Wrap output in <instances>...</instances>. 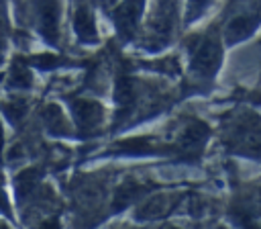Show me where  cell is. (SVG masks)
Here are the masks:
<instances>
[{
	"label": "cell",
	"instance_id": "6da1fadb",
	"mask_svg": "<svg viewBox=\"0 0 261 229\" xmlns=\"http://www.w3.org/2000/svg\"><path fill=\"white\" fill-rule=\"evenodd\" d=\"M224 55V41L220 31L208 29L192 35L186 41V57H188V74L194 84H210L220 70Z\"/></svg>",
	"mask_w": 261,
	"mask_h": 229
},
{
	"label": "cell",
	"instance_id": "7a4b0ae2",
	"mask_svg": "<svg viewBox=\"0 0 261 229\" xmlns=\"http://www.w3.org/2000/svg\"><path fill=\"white\" fill-rule=\"evenodd\" d=\"M222 139L226 147L245 157L261 155V121L251 110L232 112L222 129Z\"/></svg>",
	"mask_w": 261,
	"mask_h": 229
},
{
	"label": "cell",
	"instance_id": "3957f363",
	"mask_svg": "<svg viewBox=\"0 0 261 229\" xmlns=\"http://www.w3.org/2000/svg\"><path fill=\"white\" fill-rule=\"evenodd\" d=\"M259 27H261V0H239L228 10L220 27V37L224 45H237L249 39Z\"/></svg>",
	"mask_w": 261,
	"mask_h": 229
},
{
	"label": "cell",
	"instance_id": "277c9868",
	"mask_svg": "<svg viewBox=\"0 0 261 229\" xmlns=\"http://www.w3.org/2000/svg\"><path fill=\"white\" fill-rule=\"evenodd\" d=\"M179 22V2L177 0H153L145 16L143 31L145 41L153 47L169 43Z\"/></svg>",
	"mask_w": 261,
	"mask_h": 229
},
{
	"label": "cell",
	"instance_id": "5b68a950",
	"mask_svg": "<svg viewBox=\"0 0 261 229\" xmlns=\"http://www.w3.org/2000/svg\"><path fill=\"white\" fill-rule=\"evenodd\" d=\"M210 137V129L204 121L200 119H188L179 125V131L173 139V143L169 145V149L186 162L198 159L200 153L204 151V145Z\"/></svg>",
	"mask_w": 261,
	"mask_h": 229
},
{
	"label": "cell",
	"instance_id": "8992f818",
	"mask_svg": "<svg viewBox=\"0 0 261 229\" xmlns=\"http://www.w3.org/2000/svg\"><path fill=\"white\" fill-rule=\"evenodd\" d=\"M147 6H149V0H120L112 10L114 27L124 41L135 39L143 31Z\"/></svg>",
	"mask_w": 261,
	"mask_h": 229
},
{
	"label": "cell",
	"instance_id": "52a82bcc",
	"mask_svg": "<svg viewBox=\"0 0 261 229\" xmlns=\"http://www.w3.org/2000/svg\"><path fill=\"white\" fill-rule=\"evenodd\" d=\"M71 114H73L77 129L86 131V133L100 129V125L104 121L102 104L98 100H90V98H75L71 102Z\"/></svg>",
	"mask_w": 261,
	"mask_h": 229
},
{
	"label": "cell",
	"instance_id": "ba28073f",
	"mask_svg": "<svg viewBox=\"0 0 261 229\" xmlns=\"http://www.w3.org/2000/svg\"><path fill=\"white\" fill-rule=\"evenodd\" d=\"M179 202V196L173 192H165V194H153L149 198H145L135 213L137 221H155L165 217L167 213H171Z\"/></svg>",
	"mask_w": 261,
	"mask_h": 229
},
{
	"label": "cell",
	"instance_id": "9c48e42d",
	"mask_svg": "<svg viewBox=\"0 0 261 229\" xmlns=\"http://www.w3.org/2000/svg\"><path fill=\"white\" fill-rule=\"evenodd\" d=\"M59 0H37V27L49 43L59 39Z\"/></svg>",
	"mask_w": 261,
	"mask_h": 229
},
{
	"label": "cell",
	"instance_id": "30bf717a",
	"mask_svg": "<svg viewBox=\"0 0 261 229\" xmlns=\"http://www.w3.org/2000/svg\"><path fill=\"white\" fill-rule=\"evenodd\" d=\"M141 98V86L139 80L130 76H118L114 82V104L118 108V114H126L139 104Z\"/></svg>",
	"mask_w": 261,
	"mask_h": 229
},
{
	"label": "cell",
	"instance_id": "8fae6325",
	"mask_svg": "<svg viewBox=\"0 0 261 229\" xmlns=\"http://www.w3.org/2000/svg\"><path fill=\"white\" fill-rule=\"evenodd\" d=\"M153 190V184L149 182H137V180H126L122 182L116 190H114V196H112V211H122L126 209L130 202L147 196L149 192Z\"/></svg>",
	"mask_w": 261,
	"mask_h": 229
},
{
	"label": "cell",
	"instance_id": "7c38bea8",
	"mask_svg": "<svg viewBox=\"0 0 261 229\" xmlns=\"http://www.w3.org/2000/svg\"><path fill=\"white\" fill-rule=\"evenodd\" d=\"M73 31L77 35L80 41L84 43H94L98 39V27H96V18L94 12L88 4H80L73 12Z\"/></svg>",
	"mask_w": 261,
	"mask_h": 229
},
{
	"label": "cell",
	"instance_id": "4fadbf2b",
	"mask_svg": "<svg viewBox=\"0 0 261 229\" xmlns=\"http://www.w3.org/2000/svg\"><path fill=\"white\" fill-rule=\"evenodd\" d=\"M237 209L245 211L247 215L255 217V219H261V180H257L255 184H251L245 194L241 196Z\"/></svg>",
	"mask_w": 261,
	"mask_h": 229
},
{
	"label": "cell",
	"instance_id": "5bb4252c",
	"mask_svg": "<svg viewBox=\"0 0 261 229\" xmlns=\"http://www.w3.org/2000/svg\"><path fill=\"white\" fill-rule=\"evenodd\" d=\"M39 180H41V172H39L37 168H27L24 172H20L18 178H16V182H14V188H16L18 198L31 196V194L37 190Z\"/></svg>",
	"mask_w": 261,
	"mask_h": 229
},
{
	"label": "cell",
	"instance_id": "9a60e30c",
	"mask_svg": "<svg viewBox=\"0 0 261 229\" xmlns=\"http://www.w3.org/2000/svg\"><path fill=\"white\" fill-rule=\"evenodd\" d=\"M43 123L51 133H65L67 131V119L57 104H47L43 108Z\"/></svg>",
	"mask_w": 261,
	"mask_h": 229
},
{
	"label": "cell",
	"instance_id": "2e32d148",
	"mask_svg": "<svg viewBox=\"0 0 261 229\" xmlns=\"http://www.w3.org/2000/svg\"><path fill=\"white\" fill-rule=\"evenodd\" d=\"M120 151L133 153V155H145V153H155L159 151V145L151 137H133L120 143Z\"/></svg>",
	"mask_w": 261,
	"mask_h": 229
},
{
	"label": "cell",
	"instance_id": "e0dca14e",
	"mask_svg": "<svg viewBox=\"0 0 261 229\" xmlns=\"http://www.w3.org/2000/svg\"><path fill=\"white\" fill-rule=\"evenodd\" d=\"M31 72H29V65L27 63H20V61H14L10 65V72H8V78H6V84L10 88H16V90H24L31 86Z\"/></svg>",
	"mask_w": 261,
	"mask_h": 229
},
{
	"label": "cell",
	"instance_id": "ac0fdd59",
	"mask_svg": "<svg viewBox=\"0 0 261 229\" xmlns=\"http://www.w3.org/2000/svg\"><path fill=\"white\" fill-rule=\"evenodd\" d=\"M214 0H186V10H184V22L194 25L204 16V12L212 6Z\"/></svg>",
	"mask_w": 261,
	"mask_h": 229
},
{
	"label": "cell",
	"instance_id": "d6986e66",
	"mask_svg": "<svg viewBox=\"0 0 261 229\" xmlns=\"http://www.w3.org/2000/svg\"><path fill=\"white\" fill-rule=\"evenodd\" d=\"M4 112H6V117H8L12 123H16V121H20V119L24 117L27 104H24L22 100H8V102L4 104Z\"/></svg>",
	"mask_w": 261,
	"mask_h": 229
},
{
	"label": "cell",
	"instance_id": "ffe728a7",
	"mask_svg": "<svg viewBox=\"0 0 261 229\" xmlns=\"http://www.w3.org/2000/svg\"><path fill=\"white\" fill-rule=\"evenodd\" d=\"M4 55H6V27L4 20L0 18V63L4 61Z\"/></svg>",
	"mask_w": 261,
	"mask_h": 229
},
{
	"label": "cell",
	"instance_id": "44dd1931",
	"mask_svg": "<svg viewBox=\"0 0 261 229\" xmlns=\"http://www.w3.org/2000/svg\"><path fill=\"white\" fill-rule=\"evenodd\" d=\"M39 229H61V225H59V219L57 217H49V219H45L39 225Z\"/></svg>",
	"mask_w": 261,
	"mask_h": 229
},
{
	"label": "cell",
	"instance_id": "7402d4cb",
	"mask_svg": "<svg viewBox=\"0 0 261 229\" xmlns=\"http://www.w3.org/2000/svg\"><path fill=\"white\" fill-rule=\"evenodd\" d=\"M8 211H10V207H8V198H6L4 190L0 188V213H8Z\"/></svg>",
	"mask_w": 261,
	"mask_h": 229
},
{
	"label": "cell",
	"instance_id": "603a6c76",
	"mask_svg": "<svg viewBox=\"0 0 261 229\" xmlns=\"http://www.w3.org/2000/svg\"><path fill=\"white\" fill-rule=\"evenodd\" d=\"M98 2H100V6H102L104 10H114L120 0H98Z\"/></svg>",
	"mask_w": 261,
	"mask_h": 229
},
{
	"label": "cell",
	"instance_id": "cb8c5ba5",
	"mask_svg": "<svg viewBox=\"0 0 261 229\" xmlns=\"http://www.w3.org/2000/svg\"><path fill=\"white\" fill-rule=\"evenodd\" d=\"M2 147H4V131H2V125H0V155H2Z\"/></svg>",
	"mask_w": 261,
	"mask_h": 229
},
{
	"label": "cell",
	"instance_id": "d4e9b609",
	"mask_svg": "<svg viewBox=\"0 0 261 229\" xmlns=\"http://www.w3.org/2000/svg\"><path fill=\"white\" fill-rule=\"evenodd\" d=\"M0 229H8V227H6V225H2V223H0Z\"/></svg>",
	"mask_w": 261,
	"mask_h": 229
},
{
	"label": "cell",
	"instance_id": "484cf974",
	"mask_svg": "<svg viewBox=\"0 0 261 229\" xmlns=\"http://www.w3.org/2000/svg\"><path fill=\"white\" fill-rule=\"evenodd\" d=\"M169 229H179V227H169Z\"/></svg>",
	"mask_w": 261,
	"mask_h": 229
}]
</instances>
